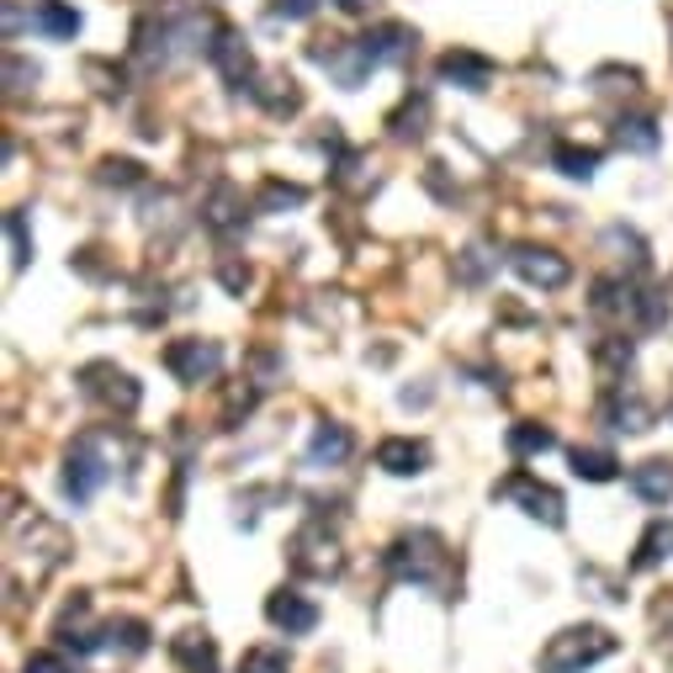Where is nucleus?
Segmentation results:
<instances>
[{"label": "nucleus", "mask_w": 673, "mask_h": 673, "mask_svg": "<svg viewBox=\"0 0 673 673\" xmlns=\"http://www.w3.org/2000/svg\"><path fill=\"white\" fill-rule=\"evenodd\" d=\"M388 568L403 583H425V588H440V594L451 588V551H446V541L435 530H408V536H399L388 547Z\"/></svg>", "instance_id": "f257e3e1"}, {"label": "nucleus", "mask_w": 673, "mask_h": 673, "mask_svg": "<svg viewBox=\"0 0 673 673\" xmlns=\"http://www.w3.org/2000/svg\"><path fill=\"white\" fill-rule=\"evenodd\" d=\"M610 652H615V637L605 626H568V631H557V637L541 647L536 669L541 673H583V669H594V663H605Z\"/></svg>", "instance_id": "f03ea898"}, {"label": "nucleus", "mask_w": 673, "mask_h": 673, "mask_svg": "<svg viewBox=\"0 0 673 673\" xmlns=\"http://www.w3.org/2000/svg\"><path fill=\"white\" fill-rule=\"evenodd\" d=\"M287 562H292V573H303V579H339V568H345V551H339V536L335 530H324V525L313 520L303 525L298 536H292V547H287Z\"/></svg>", "instance_id": "7ed1b4c3"}, {"label": "nucleus", "mask_w": 673, "mask_h": 673, "mask_svg": "<svg viewBox=\"0 0 673 673\" xmlns=\"http://www.w3.org/2000/svg\"><path fill=\"white\" fill-rule=\"evenodd\" d=\"M493 498H509V504H520L530 520L551 525V530H562V525H568V504H562V493L547 489V483H536V478H525V472L504 478V483H493Z\"/></svg>", "instance_id": "20e7f679"}, {"label": "nucleus", "mask_w": 673, "mask_h": 673, "mask_svg": "<svg viewBox=\"0 0 673 673\" xmlns=\"http://www.w3.org/2000/svg\"><path fill=\"white\" fill-rule=\"evenodd\" d=\"M165 367H170V377L176 382H186V388H197V382H213L217 371H223V345L217 339H170L165 345Z\"/></svg>", "instance_id": "39448f33"}, {"label": "nucleus", "mask_w": 673, "mask_h": 673, "mask_svg": "<svg viewBox=\"0 0 673 673\" xmlns=\"http://www.w3.org/2000/svg\"><path fill=\"white\" fill-rule=\"evenodd\" d=\"M112 478V467H106V457H101V446H96V435H86V440H75V451L64 457V493L75 498V504H91L96 489Z\"/></svg>", "instance_id": "423d86ee"}, {"label": "nucleus", "mask_w": 673, "mask_h": 673, "mask_svg": "<svg viewBox=\"0 0 673 673\" xmlns=\"http://www.w3.org/2000/svg\"><path fill=\"white\" fill-rule=\"evenodd\" d=\"M509 266H515V276H520V281H530V287H547V292L568 287V276H573V266H568L557 249H547V245H515V249H509Z\"/></svg>", "instance_id": "0eeeda50"}, {"label": "nucleus", "mask_w": 673, "mask_h": 673, "mask_svg": "<svg viewBox=\"0 0 673 673\" xmlns=\"http://www.w3.org/2000/svg\"><path fill=\"white\" fill-rule=\"evenodd\" d=\"M80 388H86L96 403L117 408V414H133V408H138V382H133L127 371L106 367V361H96V367L80 371Z\"/></svg>", "instance_id": "6e6552de"}, {"label": "nucleus", "mask_w": 673, "mask_h": 673, "mask_svg": "<svg viewBox=\"0 0 673 673\" xmlns=\"http://www.w3.org/2000/svg\"><path fill=\"white\" fill-rule=\"evenodd\" d=\"M266 620H271L276 631H287V637H307L318 626V605L303 599L298 588H276L271 599H266Z\"/></svg>", "instance_id": "1a4fd4ad"}, {"label": "nucleus", "mask_w": 673, "mask_h": 673, "mask_svg": "<svg viewBox=\"0 0 673 673\" xmlns=\"http://www.w3.org/2000/svg\"><path fill=\"white\" fill-rule=\"evenodd\" d=\"M207 59L223 69V80H228V86H249V80H255L249 48H245V37H239L234 27H217V37L207 43Z\"/></svg>", "instance_id": "9d476101"}, {"label": "nucleus", "mask_w": 673, "mask_h": 673, "mask_svg": "<svg viewBox=\"0 0 673 673\" xmlns=\"http://www.w3.org/2000/svg\"><path fill=\"white\" fill-rule=\"evenodd\" d=\"M377 467L393 472V478H419L429 467V446L425 440H408V435H388V440L377 446Z\"/></svg>", "instance_id": "9b49d317"}, {"label": "nucleus", "mask_w": 673, "mask_h": 673, "mask_svg": "<svg viewBox=\"0 0 673 673\" xmlns=\"http://www.w3.org/2000/svg\"><path fill=\"white\" fill-rule=\"evenodd\" d=\"M440 80H451V86H461V91H489L493 86V59L467 54V48H451V54L440 59Z\"/></svg>", "instance_id": "f8f14e48"}, {"label": "nucleus", "mask_w": 673, "mask_h": 673, "mask_svg": "<svg viewBox=\"0 0 673 673\" xmlns=\"http://www.w3.org/2000/svg\"><path fill=\"white\" fill-rule=\"evenodd\" d=\"M356 451V435L335 419H324V425L313 429V440H307V467H339V461Z\"/></svg>", "instance_id": "ddd939ff"}, {"label": "nucleus", "mask_w": 673, "mask_h": 673, "mask_svg": "<svg viewBox=\"0 0 673 673\" xmlns=\"http://www.w3.org/2000/svg\"><path fill=\"white\" fill-rule=\"evenodd\" d=\"M249 96H255L271 117H292V112L303 106L298 80H287V75H260V80H249Z\"/></svg>", "instance_id": "4468645a"}, {"label": "nucleus", "mask_w": 673, "mask_h": 673, "mask_svg": "<svg viewBox=\"0 0 673 673\" xmlns=\"http://www.w3.org/2000/svg\"><path fill=\"white\" fill-rule=\"evenodd\" d=\"M170 652H176V663H181L186 673H217V642L207 631H181V637L170 642Z\"/></svg>", "instance_id": "2eb2a0df"}, {"label": "nucleus", "mask_w": 673, "mask_h": 673, "mask_svg": "<svg viewBox=\"0 0 673 673\" xmlns=\"http://www.w3.org/2000/svg\"><path fill=\"white\" fill-rule=\"evenodd\" d=\"M631 489H637V498H647V504H669L673 498V461L652 457V461H642V467H631Z\"/></svg>", "instance_id": "dca6fc26"}, {"label": "nucleus", "mask_w": 673, "mask_h": 673, "mask_svg": "<svg viewBox=\"0 0 673 673\" xmlns=\"http://www.w3.org/2000/svg\"><path fill=\"white\" fill-rule=\"evenodd\" d=\"M605 419H610L615 429H626V435H647V429H652V408H647L637 393H620V388H615L610 399H605Z\"/></svg>", "instance_id": "f3484780"}, {"label": "nucleus", "mask_w": 673, "mask_h": 673, "mask_svg": "<svg viewBox=\"0 0 673 673\" xmlns=\"http://www.w3.org/2000/svg\"><path fill=\"white\" fill-rule=\"evenodd\" d=\"M59 642H64V647H75V652H96V647H101V637L91 631V605H86V599H75V605L64 610V620H59Z\"/></svg>", "instance_id": "a211bd4d"}, {"label": "nucleus", "mask_w": 673, "mask_h": 673, "mask_svg": "<svg viewBox=\"0 0 673 673\" xmlns=\"http://www.w3.org/2000/svg\"><path fill=\"white\" fill-rule=\"evenodd\" d=\"M32 22H37V32H48V37H75L80 32V11L64 5V0H43Z\"/></svg>", "instance_id": "6ab92c4d"}, {"label": "nucleus", "mask_w": 673, "mask_h": 673, "mask_svg": "<svg viewBox=\"0 0 673 673\" xmlns=\"http://www.w3.org/2000/svg\"><path fill=\"white\" fill-rule=\"evenodd\" d=\"M663 557H673V520H652V530L642 536V547L631 557V568H658Z\"/></svg>", "instance_id": "aec40b11"}, {"label": "nucleus", "mask_w": 673, "mask_h": 673, "mask_svg": "<svg viewBox=\"0 0 673 673\" xmlns=\"http://www.w3.org/2000/svg\"><path fill=\"white\" fill-rule=\"evenodd\" d=\"M551 165H557L562 176H573V181H588V176L599 170V149H579V144H557V149H551Z\"/></svg>", "instance_id": "412c9836"}, {"label": "nucleus", "mask_w": 673, "mask_h": 673, "mask_svg": "<svg viewBox=\"0 0 673 673\" xmlns=\"http://www.w3.org/2000/svg\"><path fill=\"white\" fill-rule=\"evenodd\" d=\"M573 472H579L583 483H610L615 472H620V461L610 451H594V446H579L573 451Z\"/></svg>", "instance_id": "4be33fe9"}, {"label": "nucleus", "mask_w": 673, "mask_h": 673, "mask_svg": "<svg viewBox=\"0 0 673 673\" xmlns=\"http://www.w3.org/2000/svg\"><path fill=\"white\" fill-rule=\"evenodd\" d=\"M425 117H429V101L425 96H408V101H403V112H393V138H399V144H408V138H419V133H425Z\"/></svg>", "instance_id": "5701e85b"}, {"label": "nucleus", "mask_w": 673, "mask_h": 673, "mask_svg": "<svg viewBox=\"0 0 673 673\" xmlns=\"http://www.w3.org/2000/svg\"><path fill=\"white\" fill-rule=\"evenodd\" d=\"M557 446V435L547 425H515L509 429V451L515 457H536V451H551Z\"/></svg>", "instance_id": "b1692460"}, {"label": "nucleus", "mask_w": 673, "mask_h": 673, "mask_svg": "<svg viewBox=\"0 0 673 673\" xmlns=\"http://www.w3.org/2000/svg\"><path fill=\"white\" fill-rule=\"evenodd\" d=\"M620 149H631V154H652L658 149V127L647 123V117H620Z\"/></svg>", "instance_id": "393cba45"}, {"label": "nucleus", "mask_w": 673, "mask_h": 673, "mask_svg": "<svg viewBox=\"0 0 673 673\" xmlns=\"http://www.w3.org/2000/svg\"><path fill=\"white\" fill-rule=\"evenodd\" d=\"M303 202H307L303 186H287V181L260 186V213H276V207H303Z\"/></svg>", "instance_id": "a878e982"}, {"label": "nucleus", "mask_w": 673, "mask_h": 673, "mask_svg": "<svg viewBox=\"0 0 673 673\" xmlns=\"http://www.w3.org/2000/svg\"><path fill=\"white\" fill-rule=\"evenodd\" d=\"M5 234H11V271H22L32 260V234H27V217L22 213H5Z\"/></svg>", "instance_id": "bb28decb"}, {"label": "nucleus", "mask_w": 673, "mask_h": 673, "mask_svg": "<svg viewBox=\"0 0 673 673\" xmlns=\"http://www.w3.org/2000/svg\"><path fill=\"white\" fill-rule=\"evenodd\" d=\"M239 673H287V652L281 647H249L239 658Z\"/></svg>", "instance_id": "cd10ccee"}, {"label": "nucleus", "mask_w": 673, "mask_h": 673, "mask_svg": "<svg viewBox=\"0 0 673 673\" xmlns=\"http://www.w3.org/2000/svg\"><path fill=\"white\" fill-rule=\"evenodd\" d=\"M106 637H112V647H123V652H144L149 647V626L144 620H112Z\"/></svg>", "instance_id": "c85d7f7f"}, {"label": "nucleus", "mask_w": 673, "mask_h": 673, "mask_svg": "<svg viewBox=\"0 0 673 673\" xmlns=\"http://www.w3.org/2000/svg\"><path fill=\"white\" fill-rule=\"evenodd\" d=\"M101 181L106 186H138L144 176H138V165H133V159H106V165H101Z\"/></svg>", "instance_id": "c756f323"}, {"label": "nucleus", "mask_w": 673, "mask_h": 673, "mask_svg": "<svg viewBox=\"0 0 673 673\" xmlns=\"http://www.w3.org/2000/svg\"><path fill=\"white\" fill-rule=\"evenodd\" d=\"M249 408H255V388H234L228 403H223V429H234L239 425V414H249Z\"/></svg>", "instance_id": "7c9ffc66"}, {"label": "nucleus", "mask_w": 673, "mask_h": 673, "mask_svg": "<svg viewBox=\"0 0 673 673\" xmlns=\"http://www.w3.org/2000/svg\"><path fill=\"white\" fill-rule=\"evenodd\" d=\"M652 626H658V642H663V647L673 652V594L652 605Z\"/></svg>", "instance_id": "2f4dec72"}, {"label": "nucleus", "mask_w": 673, "mask_h": 673, "mask_svg": "<svg viewBox=\"0 0 673 673\" xmlns=\"http://www.w3.org/2000/svg\"><path fill=\"white\" fill-rule=\"evenodd\" d=\"M27 673H69V663H64L59 652H32V658H27Z\"/></svg>", "instance_id": "473e14b6"}, {"label": "nucleus", "mask_w": 673, "mask_h": 673, "mask_svg": "<svg viewBox=\"0 0 673 673\" xmlns=\"http://www.w3.org/2000/svg\"><path fill=\"white\" fill-rule=\"evenodd\" d=\"M483 271H489L483 249H467V260H461V281H483Z\"/></svg>", "instance_id": "72a5a7b5"}, {"label": "nucleus", "mask_w": 673, "mask_h": 673, "mask_svg": "<svg viewBox=\"0 0 673 673\" xmlns=\"http://www.w3.org/2000/svg\"><path fill=\"white\" fill-rule=\"evenodd\" d=\"M313 5H318V0H276L271 11H276V16H292V22H298V16H313Z\"/></svg>", "instance_id": "f704fd0d"}, {"label": "nucleus", "mask_w": 673, "mask_h": 673, "mask_svg": "<svg viewBox=\"0 0 673 673\" xmlns=\"http://www.w3.org/2000/svg\"><path fill=\"white\" fill-rule=\"evenodd\" d=\"M339 11H345V16H367V11H377V0H335Z\"/></svg>", "instance_id": "c9c22d12"}, {"label": "nucleus", "mask_w": 673, "mask_h": 673, "mask_svg": "<svg viewBox=\"0 0 673 673\" xmlns=\"http://www.w3.org/2000/svg\"><path fill=\"white\" fill-rule=\"evenodd\" d=\"M669 414H673V393H669Z\"/></svg>", "instance_id": "e433bc0d"}]
</instances>
